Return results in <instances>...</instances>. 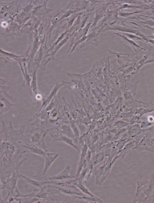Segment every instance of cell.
Instances as JSON below:
<instances>
[{
    "instance_id": "cell-1",
    "label": "cell",
    "mask_w": 154,
    "mask_h": 203,
    "mask_svg": "<svg viewBox=\"0 0 154 203\" xmlns=\"http://www.w3.org/2000/svg\"><path fill=\"white\" fill-rule=\"evenodd\" d=\"M70 168L69 165L66 166L64 169L60 173L53 177L48 178L50 180L60 181L74 178L75 176L70 175Z\"/></svg>"
},
{
    "instance_id": "cell-4",
    "label": "cell",
    "mask_w": 154,
    "mask_h": 203,
    "mask_svg": "<svg viewBox=\"0 0 154 203\" xmlns=\"http://www.w3.org/2000/svg\"><path fill=\"white\" fill-rule=\"evenodd\" d=\"M29 149L32 152L37 154L40 155L45 158L48 153V152L42 149L39 147L34 145L32 147H29Z\"/></svg>"
},
{
    "instance_id": "cell-2",
    "label": "cell",
    "mask_w": 154,
    "mask_h": 203,
    "mask_svg": "<svg viewBox=\"0 0 154 203\" xmlns=\"http://www.w3.org/2000/svg\"><path fill=\"white\" fill-rule=\"evenodd\" d=\"M59 155L58 154L48 152L45 157L44 168L42 174H45Z\"/></svg>"
},
{
    "instance_id": "cell-5",
    "label": "cell",
    "mask_w": 154,
    "mask_h": 203,
    "mask_svg": "<svg viewBox=\"0 0 154 203\" xmlns=\"http://www.w3.org/2000/svg\"><path fill=\"white\" fill-rule=\"evenodd\" d=\"M56 140L63 142L75 148L79 151V150L78 147L75 145L72 142V140L70 138L63 136H60L59 138L56 139Z\"/></svg>"
},
{
    "instance_id": "cell-3",
    "label": "cell",
    "mask_w": 154,
    "mask_h": 203,
    "mask_svg": "<svg viewBox=\"0 0 154 203\" xmlns=\"http://www.w3.org/2000/svg\"><path fill=\"white\" fill-rule=\"evenodd\" d=\"M62 187H57L54 186V187L57 188L60 191L63 192V193L72 196H82V194L79 193V192L78 191V190L76 189H74V190H72V188L70 189V187H69V186H67V187L65 186L64 185L62 186Z\"/></svg>"
},
{
    "instance_id": "cell-6",
    "label": "cell",
    "mask_w": 154,
    "mask_h": 203,
    "mask_svg": "<svg viewBox=\"0 0 154 203\" xmlns=\"http://www.w3.org/2000/svg\"><path fill=\"white\" fill-rule=\"evenodd\" d=\"M36 197L41 199H48V197L46 193L44 190V188L41 189V190L36 195Z\"/></svg>"
}]
</instances>
